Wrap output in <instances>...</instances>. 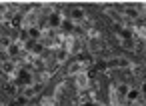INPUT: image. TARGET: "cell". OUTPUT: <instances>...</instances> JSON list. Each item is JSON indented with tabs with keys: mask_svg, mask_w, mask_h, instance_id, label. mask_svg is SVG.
Masks as SVG:
<instances>
[{
	"mask_svg": "<svg viewBox=\"0 0 146 106\" xmlns=\"http://www.w3.org/2000/svg\"><path fill=\"white\" fill-rule=\"evenodd\" d=\"M34 80H36L34 72L28 70V68H24V66H20L18 72H16V76H14V82H16L20 88H22V86H30V84H34Z\"/></svg>",
	"mask_w": 146,
	"mask_h": 106,
	"instance_id": "obj_1",
	"label": "cell"
},
{
	"mask_svg": "<svg viewBox=\"0 0 146 106\" xmlns=\"http://www.w3.org/2000/svg\"><path fill=\"white\" fill-rule=\"evenodd\" d=\"M22 64L18 62V60H2V62H0V72H2V74H6L10 80H14V76H16V72H18V68H20Z\"/></svg>",
	"mask_w": 146,
	"mask_h": 106,
	"instance_id": "obj_2",
	"label": "cell"
},
{
	"mask_svg": "<svg viewBox=\"0 0 146 106\" xmlns=\"http://www.w3.org/2000/svg\"><path fill=\"white\" fill-rule=\"evenodd\" d=\"M64 20V14L60 10H52L50 14H46V30H60Z\"/></svg>",
	"mask_w": 146,
	"mask_h": 106,
	"instance_id": "obj_3",
	"label": "cell"
},
{
	"mask_svg": "<svg viewBox=\"0 0 146 106\" xmlns=\"http://www.w3.org/2000/svg\"><path fill=\"white\" fill-rule=\"evenodd\" d=\"M88 64H90V62H88L86 58H76L74 62H70V64H68L66 74H68V76H76V74H80V72H86Z\"/></svg>",
	"mask_w": 146,
	"mask_h": 106,
	"instance_id": "obj_4",
	"label": "cell"
},
{
	"mask_svg": "<svg viewBox=\"0 0 146 106\" xmlns=\"http://www.w3.org/2000/svg\"><path fill=\"white\" fill-rule=\"evenodd\" d=\"M130 64H132V62H130L126 56H112V58H108L110 70H128Z\"/></svg>",
	"mask_w": 146,
	"mask_h": 106,
	"instance_id": "obj_5",
	"label": "cell"
},
{
	"mask_svg": "<svg viewBox=\"0 0 146 106\" xmlns=\"http://www.w3.org/2000/svg\"><path fill=\"white\" fill-rule=\"evenodd\" d=\"M4 52H6V56H8L10 60H14V58H18V56L24 52V44H22V42H18V40H12V44H10Z\"/></svg>",
	"mask_w": 146,
	"mask_h": 106,
	"instance_id": "obj_6",
	"label": "cell"
},
{
	"mask_svg": "<svg viewBox=\"0 0 146 106\" xmlns=\"http://www.w3.org/2000/svg\"><path fill=\"white\" fill-rule=\"evenodd\" d=\"M84 18H86V14H84V10H82L80 6H72V8H70V12H68V20H70L72 24H82Z\"/></svg>",
	"mask_w": 146,
	"mask_h": 106,
	"instance_id": "obj_7",
	"label": "cell"
},
{
	"mask_svg": "<svg viewBox=\"0 0 146 106\" xmlns=\"http://www.w3.org/2000/svg\"><path fill=\"white\" fill-rule=\"evenodd\" d=\"M142 14H140V8L138 6H134V4H130V6H126L124 8V12H122V20L126 22V20H138Z\"/></svg>",
	"mask_w": 146,
	"mask_h": 106,
	"instance_id": "obj_8",
	"label": "cell"
},
{
	"mask_svg": "<svg viewBox=\"0 0 146 106\" xmlns=\"http://www.w3.org/2000/svg\"><path fill=\"white\" fill-rule=\"evenodd\" d=\"M74 84H76V88L82 92V90H86L88 86H90V74L88 72H80V74H76L74 76Z\"/></svg>",
	"mask_w": 146,
	"mask_h": 106,
	"instance_id": "obj_9",
	"label": "cell"
},
{
	"mask_svg": "<svg viewBox=\"0 0 146 106\" xmlns=\"http://www.w3.org/2000/svg\"><path fill=\"white\" fill-rule=\"evenodd\" d=\"M128 90H130V84H128V82H118V84L114 86V92H116V96H118V100H120V102H124V100H126Z\"/></svg>",
	"mask_w": 146,
	"mask_h": 106,
	"instance_id": "obj_10",
	"label": "cell"
},
{
	"mask_svg": "<svg viewBox=\"0 0 146 106\" xmlns=\"http://www.w3.org/2000/svg\"><path fill=\"white\" fill-rule=\"evenodd\" d=\"M68 58H70V52H68V50H64V48H58V50H56V54H54V64H56V66H60V64L68 62Z\"/></svg>",
	"mask_w": 146,
	"mask_h": 106,
	"instance_id": "obj_11",
	"label": "cell"
},
{
	"mask_svg": "<svg viewBox=\"0 0 146 106\" xmlns=\"http://www.w3.org/2000/svg\"><path fill=\"white\" fill-rule=\"evenodd\" d=\"M138 100H142L140 88H132V86H130V90H128V94H126V100H124V102H128V104H136Z\"/></svg>",
	"mask_w": 146,
	"mask_h": 106,
	"instance_id": "obj_12",
	"label": "cell"
},
{
	"mask_svg": "<svg viewBox=\"0 0 146 106\" xmlns=\"http://www.w3.org/2000/svg\"><path fill=\"white\" fill-rule=\"evenodd\" d=\"M20 96H24V98H28V100H34L38 94H36L34 86L30 84V86H22V88H20Z\"/></svg>",
	"mask_w": 146,
	"mask_h": 106,
	"instance_id": "obj_13",
	"label": "cell"
},
{
	"mask_svg": "<svg viewBox=\"0 0 146 106\" xmlns=\"http://www.w3.org/2000/svg\"><path fill=\"white\" fill-rule=\"evenodd\" d=\"M64 92H66V82H58V84H56V88H54V94H52V96L58 100V98H62V94H64Z\"/></svg>",
	"mask_w": 146,
	"mask_h": 106,
	"instance_id": "obj_14",
	"label": "cell"
},
{
	"mask_svg": "<svg viewBox=\"0 0 146 106\" xmlns=\"http://www.w3.org/2000/svg\"><path fill=\"white\" fill-rule=\"evenodd\" d=\"M12 36H8V34H0V48H2V50H6L10 44H12Z\"/></svg>",
	"mask_w": 146,
	"mask_h": 106,
	"instance_id": "obj_15",
	"label": "cell"
},
{
	"mask_svg": "<svg viewBox=\"0 0 146 106\" xmlns=\"http://www.w3.org/2000/svg\"><path fill=\"white\" fill-rule=\"evenodd\" d=\"M56 104H58V100H56L54 96H48V94H46V96L40 98V106H56Z\"/></svg>",
	"mask_w": 146,
	"mask_h": 106,
	"instance_id": "obj_16",
	"label": "cell"
},
{
	"mask_svg": "<svg viewBox=\"0 0 146 106\" xmlns=\"http://www.w3.org/2000/svg\"><path fill=\"white\" fill-rule=\"evenodd\" d=\"M86 36H88V40H92V42H96V40H100V30H96V28H88V32H86Z\"/></svg>",
	"mask_w": 146,
	"mask_h": 106,
	"instance_id": "obj_17",
	"label": "cell"
},
{
	"mask_svg": "<svg viewBox=\"0 0 146 106\" xmlns=\"http://www.w3.org/2000/svg\"><path fill=\"white\" fill-rule=\"evenodd\" d=\"M80 106H96V102H92V100H80Z\"/></svg>",
	"mask_w": 146,
	"mask_h": 106,
	"instance_id": "obj_18",
	"label": "cell"
},
{
	"mask_svg": "<svg viewBox=\"0 0 146 106\" xmlns=\"http://www.w3.org/2000/svg\"><path fill=\"white\" fill-rule=\"evenodd\" d=\"M140 94H142V98H144V96H146V82H144V84H142V86H140Z\"/></svg>",
	"mask_w": 146,
	"mask_h": 106,
	"instance_id": "obj_19",
	"label": "cell"
},
{
	"mask_svg": "<svg viewBox=\"0 0 146 106\" xmlns=\"http://www.w3.org/2000/svg\"><path fill=\"white\" fill-rule=\"evenodd\" d=\"M132 106H146V100L142 98V100H138V102H136V104H132Z\"/></svg>",
	"mask_w": 146,
	"mask_h": 106,
	"instance_id": "obj_20",
	"label": "cell"
}]
</instances>
